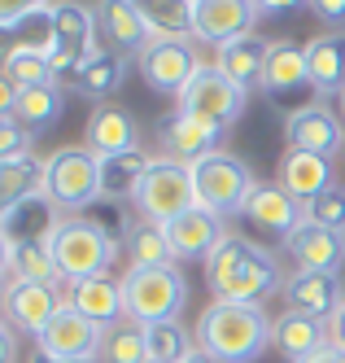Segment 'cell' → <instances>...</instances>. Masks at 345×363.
Returning a JSON list of instances; mask_svg holds the SVG:
<instances>
[{
	"instance_id": "obj_1",
	"label": "cell",
	"mask_w": 345,
	"mask_h": 363,
	"mask_svg": "<svg viewBox=\"0 0 345 363\" xmlns=\"http://www.w3.org/2000/svg\"><path fill=\"white\" fill-rule=\"evenodd\" d=\"M205 284L210 294L223 298V302H267L271 294L284 289V267H280V254L258 245L249 237H227L205 254Z\"/></svg>"
},
{
	"instance_id": "obj_2",
	"label": "cell",
	"mask_w": 345,
	"mask_h": 363,
	"mask_svg": "<svg viewBox=\"0 0 345 363\" xmlns=\"http://www.w3.org/2000/svg\"><path fill=\"white\" fill-rule=\"evenodd\" d=\"M276 320L262 302H223L215 298L197 320V346L215 363H254L271 350Z\"/></svg>"
},
{
	"instance_id": "obj_3",
	"label": "cell",
	"mask_w": 345,
	"mask_h": 363,
	"mask_svg": "<svg viewBox=\"0 0 345 363\" xmlns=\"http://www.w3.org/2000/svg\"><path fill=\"white\" fill-rule=\"evenodd\" d=\"M48 250H52L62 284H70V280H88V276H110V267L123 254V241H114L88 215H66L57 232L48 237Z\"/></svg>"
},
{
	"instance_id": "obj_4",
	"label": "cell",
	"mask_w": 345,
	"mask_h": 363,
	"mask_svg": "<svg viewBox=\"0 0 345 363\" xmlns=\"http://www.w3.org/2000/svg\"><path fill=\"white\" fill-rule=\"evenodd\" d=\"M123 284V311L131 324H166L179 320L188 306V280L179 267H127Z\"/></svg>"
},
{
	"instance_id": "obj_5",
	"label": "cell",
	"mask_w": 345,
	"mask_h": 363,
	"mask_svg": "<svg viewBox=\"0 0 345 363\" xmlns=\"http://www.w3.org/2000/svg\"><path fill=\"white\" fill-rule=\"evenodd\" d=\"M44 193L62 215H88L101 201V158L88 145H66L44 158Z\"/></svg>"
},
{
	"instance_id": "obj_6",
	"label": "cell",
	"mask_w": 345,
	"mask_h": 363,
	"mask_svg": "<svg viewBox=\"0 0 345 363\" xmlns=\"http://www.w3.org/2000/svg\"><path fill=\"white\" fill-rule=\"evenodd\" d=\"M188 171H193L197 206H205V211H210V215H219V219L241 215V211H245V201H249V193L258 189L254 171H249L241 158L223 153V149H219V153H205V158L193 162Z\"/></svg>"
},
{
	"instance_id": "obj_7",
	"label": "cell",
	"mask_w": 345,
	"mask_h": 363,
	"mask_svg": "<svg viewBox=\"0 0 345 363\" xmlns=\"http://www.w3.org/2000/svg\"><path fill=\"white\" fill-rule=\"evenodd\" d=\"M131 206L136 215L149 219V223H175L179 215H188L197 206V189H193V171L183 162H171V158H153V167L145 171L140 189L131 193Z\"/></svg>"
},
{
	"instance_id": "obj_8",
	"label": "cell",
	"mask_w": 345,
	"mask_h": 363,
	"mask_svg": "<svg viewBox=\"0 0 345 363\" xmlns=\"http://www.w3.org/2000/svg\"><path fill=\"white\" fill-rule=\"evenodd\" d=\"M245 106H249V92L236 88L215 62H201V70L193 74V84L179 96L183 114H197V118L215 123V127H227V132H232V123L245 114Z\"/></svg>"
},
{
	"instance_id": "obj_9",
	"label": "cell",
	"mask_w": 345,
	"mask_h": 363,
	"mask_svg": "<svg viewBox=\"0 0 345 363\" xmlns=\"http://www.w3.org/2000/svg\"><path fill=\"white\" fill-rule=\"evenodd\" d=\"M105 333L110 328L92 324L88 315H79L74 306H62L57 315L48 320V328L40 333L35 354H44L48 363H96L101 350H105Z\"/></svg>"
},
{
	"instance_id": "obj_10",
	"label": "cell",
	"mask_w": 345,
	"mask_h": 363,
	"mask_svg": "<svg viewBox=\"0 0 345 363\" xmlns=\"http://www.w3.org/2000/svg\"><path fill=\"white\" fill-rule=\"evenodd\" d=\"M136 66L145 74V84L162 96H183V88L201 70L193 40H149V48L136 57Z\"/></svg>"
},
{
	"instance_id": "obj_11",
	"label": "cell",
	"mask_w": 345,
	"mask_h": 363,
	"mask_svg": "<svg viewBox=\"0 0 345 363\" xmlns=\"http://www.w3.org/2000/svg\"><path fill=\"white\" fill-rule=\"evenodd\" d=\"M284 140H288V149L336 158V153L345 149V118L332 114L324 101H306V106H298L284 118Z\"/></svg>"
},
{
	"instance_id": "obj_12",
	"label": "cell",
	"mask_w": 345,
	"mask_h": 363,
	"mask_svg": "<svg viewBox=\"0 0 345 363\" xmlns=\"http://www.w3.org/2000/svg\"><path fill=\"white\" fill-rule=\"evenodd\" d=\"M223 136H227V127H215L197 114H183V110H175L157 123V145H162V153L171 162H183V167L201 162L205 153H219Z\"/></svg>"
},
{
	"instance_id": "obj_13",
	"label": "cell",
	"mask_w": 345,
	"mask_h": 363,
	"mask_svg": "<svg viewBox=\"0 0 345 363\" xmlns=\"http://www.w3.org/2000/svg\"><path fill=\"white\" fill-rule=\"evenodd\" d=\"M258 18L262 13L254 9V0H193V40L219 53L223 44L249 35Z\"/></svg>"
},
{
	"instance_id": "obj_14",
	"label": "cell",
	"mask_w": 345,
	"mask_h": 363,
	"mask_svg": "<svg viewBox=\"0 0 345 363\" xmlns=\"http://www.w3.org/2000/svg\"><path fill=\"white\" fill-rule=\"evenodd\" d=\"M96 13V31H101V44L110 48V53H123V57H140L153 31L145 27L140 9L131 5V0H96L92 5Z\"/></svg>"
},
{
	"instance_id": "obj_15",
	"label": "cell",
	"mask_w": 345,
	"mask_h": 363,
	"mask_svg": "<svg viewBox=\"0 0 345 363\" xmlns=\"http://www.w3.org/2000/svg\"><path fill=\"white\" fill-rule=\"evenodd\" d=\"M280 294H284L288 311H302V315H315V320H332L345 302V280H341V272H293Z\"/></svg>"
},
{
	"instance_id": "obj_16",
	"label": "cell",
	"mask_w": 345,
	"mask_h": 363,
	"mask_svg": "<svg viewBox=\"0 0 345 363\" xmlns=\"http://www.w3.org/2000/svg\"><path fill=\"white\" fill-rule=\"evenodd\" d=\"M66 306V289L62 284H13L9 280V302H5V320L13 324V333H26L40 342V333L48 328V320Z\"/></svg>"
},
{
	"instance_id": "obj_17",
	"label": "cell",
	"mask_w": 345,
	"mask_h": 363,
	"mask_svg": "<svg viewBox=\"0 0 345 363\" xmlns=\"http://www.w3.org/2000/svg\"><path fill=\"white\" fill-rule=\"evenodd\" d=\"M284 254L298 272H341L345 267V232L302 223L293 237L284 241Z\"/></svg>"
},
{
	"instance_id": "obj_18",
	"label": "cell",
	"mask_w": 345,
	"mask_h": 363,
	"mask_svg": "<svg viewBox=\"0 0 345 363\" xmlns=\"http://www.w3.org/2000/svg\"><path fill=\"white\" fill-rule=\"evenodd\" d=\"M241 219L245 223H258L262 232H271V237H280V241H288L306 223V211H302V201L288 197L280 184H262V179H258V189L249 193Z\"/></svg>"
},
{
	"instance_id": "obj_19",
	"label": "cell",
	"mask_w": 345,
	"mask_h": 363,
	"mask_svg": "<svg viewBox=\"0 0 345 363\" xmlns=\"http://www.w3.org/2000/svg\"><path fill=\"white\" fill-rule=\"evenodd\" d=\"M84 145L96 153V158L131 153V149H140V123H136V114L123 110V106H96L92 118H88Z\"/></svg>"
},
{
	"instance_id": "obj_20",
	"label": "cell",
	"mask_w": 345,
	"mask_h": 363,
	"mask_svg": "<svg viewBox=\"0 0 345 363\" xmlns=\"http://www.w3.org/2000/svg\"><path fill=\"white\" fill-rule=\"evenodd\" d=\"M66 289V306H74L79 315H88L101 328H114L127 311H123V284L114 276H88V280H70Z\"/></svg>"
},
{
	"instance_id": "obj_21",
	"label": "cell",
	"mask_w": 345,
	"mask_h": 363,
	"mask_svg": "<svg viewBox=\"0 0 345 363\" xmlns=\"http://www.w3.org/2000/svg\"><path fill=\"white\" fill-rule=\"evenodd\" d=\"M271 346L288 363H306L310 354H319L324 346H332V328H328V320L302 315V311H284V315H276Z\"/></svg>"
},
{
	"instance_id": "obj_22",
	"label": "cell",
	"mask_w": 345,
	"mask_h": 363,
	"mask_svg": "<svg viewBox=\"0 0 345 363\" xmlns=\"http://www.w3.org/2000/svg\"><path fill=\"white\" fill-rule=\"evenodd\" d=\"M276 184L288 193V197H298L302 206L315 201L324 189L336 184V167L332 158H319V153H302V149H288L284 158H280V179Z\"/></svg>"
},
{
	"instance_id": "obj_23",
	"label": "cell",
	"mask_w": 345,
	"mask_h": 363,
	"mask_svg": "<svg viewBox=\"0 0 345 363\" xmlns=\"http://www.w3.org/2000/svg\"><path fill=\"white\" fill-rule=\"evenodd\" d=\"M166 237H171V250H175V263H188V258H201L215 250L227 232H223V219L210 215L205 206H193L188 215H179L175 223H166Z\"/></svg>"
},
{
	"instance_id": "obj_24",
	"label": "cell",
	"mask_w": 345,
	"mask_h": 363,
	"mask_svg": "<svg viewBox=\"0 0 345 363\" xmlns=\"http://www.w3.org/2000/svg\"><path fill=\"white\" fill-rule=\"evenodd\" d=\"M306 66H310V92L315 101L341 96L345 92V31H324L306 44Z\"/></svg>"
},
{
	"instance_id": "obj_25",
	"label": "cell",
	"mask_w": 345,
	"mask_h": 363,
	"mask_svg": "<svg viewBox=\"0 0 345 363\" xmlns=\"http://www.w3.org/2000/svg\"><path fill=\"white\" fill-rule=\"evenodd\" d=\"M302 88H310L306 44H293V40H271L267 70H262V92L276 96V101H284V96H298Z\"/></svg>"
},
{
	"instance_id": "obj_26",
	"label": "cell",
	"mask_w": 345,
	"mask_h": 363,
	"mask_svg": "<svg viewBox=\"0 0 345 363\" xmlns=\"http://www.w3.org/2000/svg\"><path fill=\"white\" fill-rule=\"evenodd\" d=\"M66 215L57 211V206L48 201V193L40 189V193H31L26 201H18L13 211L5 215V223H0V232L9 237V245H31V241H48L52 232H57V223H62Z\"/></svg>"
},
{
	"instance_id": "obj_27",
	"label": "cell",
	"mask_w": 345,
	"mask_h": 363,
	"mask_svg": "<svg viewBox=\"0 0 345 363\" xmlns=\"http://www.w3.org/2000/svg\"><path fill=\"white\" fill-rule=\"evenodd\" d=\"M267 53H271V40H267V35H258V31H249V35H241V40L223 44L219 53H215V66L227 74L236 88H245V92H249V88H262Z\"/></svg>"
},
{
	"instance_id": "obj_28",
	"label": "cell",
	"mask_w": 345,
	"mask_h": 363,
	"mask_svg": "<svg viewBox=\"0 0 345 363\" xmlns=\"http://www.w3.org/2000/svg\"><path fill=\"white\" fill-rule=\"evenodd\" d=\"M127 70H131V57H123V53H110V48H96V53L84 62V70L74 74V84H70V92L74 96H88V101H110L123 84H127Z\"/></svg>"
},
{
	"instance_id": "obj_29",
	"label": "cell",
	"mask_w": 345,
	"mask_h": 363,
	"mask_svg": "<svg viewBox=\"0 0 345 363\" xmlns=\"http://www.w3.org/2000/svg\"><path fill=\"white\" fill-rule=\"evenodd\" d=\"M52 31H57V48H74V53H96V13L84 0H52Z\"/></svg>"
},
{
	"instance_id": "obj_30",
	"label": "cell",
	"mask_w": 345,
	"mask_h": 363,
	"mask_svg": "<svg viewBox=\"0 0 345 363\" xmlns=\"http://www.w3.org/2000/svg\"><path fill=\"white\" fill-rule=\"evenodd\" d=\"M62 110H66V88H57V84H35V88H22L13 118L31 136H44V132H52V127L62 123Z\"/></svg>"
},
{
	"instance_id": "obj_31",
	"label": "cell",
	"mask_w": 345,
	"mask_h": 363,
	"mask_svg": "<svg viewBox=\"0 0 345 363\" xmlns=\"http://www.w3.org/2000/svg\"><path fill=\"white\" fill-rule=\"evenodd\" d=\"M40 189H44V158H40V153L0 162V223H5V215L13 211L18 201H26Z\"/></svg>"
},
{
	"instance_id": "obj_32",
	"label": "cell",
	"mask_w": 345,
	"mask_h": 363,
	"mask_svg": "<svg viewBox=\"0 0 345 363\" xmlns=\"http://www.w3.org/2000/svg\"><path fill=\"white\" fill-rule=\"evenodd\" d=\"M149 167H153V158L140 153V149L101 158V197L105 201H131V193L140 189V179H145Z\"/></svg>"
},
{
	"instance_id": "obj_33",
	"label": "cell",
	"mask_w": 345,
	"mask_h": 363,
	"mask_svg": "<svg viewBox=\"0 0 345 363\" xmlns=\"http://www.w3.org/2000/svg\"><path fill=\"white\" fill-rule=\"evenodd\" d=\"M123 254L131 258V267H175V250H171V237L162 223H149V219H136L123 241Z\"/></svg>"
},
{
	"instance_id": "obj_34",
	"label": "cell",
	"mask_w": 345,
	"mask_h": 363,
	"mask_svg": "<svg viewBox=\"0 0 345 363\" xmlns=\"http://www.w3.org/2000/svg\"><path fill=\"white\" fill-rule=\"evenodd\" d=\"M153 40H193V0H131Z\"/></svg>"
},
{
	"instance_id": "obj_35",
	"label": "cell",
	"mask_w": 345,
	"mask_h": 363,
	"mask_svg": "<svg viewBox=\"0 0 345 363\" xmlns=\"http://www.w3.org/2000/svg\"><path fill=\"white\" fill-rule=\"evenodd\" d=\"M9 280H13V284H62V276H57V263H52V250H48V241L13 245Z\"/></svg>"
},
{
	"instance_id": "obj_36",
	"label": "cell",
	"mask_w": 345,
	"mask_h": 363,
	"mask_svg": "<svg viewBox=\"0 0 345 363\" xmlns=\"http://www.w3.org/2000/svg\"><path fill=\"white\" fill-rule=\"evenodd\" d=\"M145 342H149V359H162V363H183L197 346L188 328H183L179 320H166V324H149L145 328Z\"/></svg>"
},
{
	"instance_id": "obj_37",
	"label": "cell",
	"mask_w": 345,
	"mask_h": 363,
	"mask_svg": "<svg viewBox=\"0 0 345 363\" xmlns=\"http://www.w3.org/2000/svg\"><path fill=\"white\" fill-rule=\"evenodd\" d=\"M101 363H149V342H145V328L140 324H114L105 333V350Z\"/></svg>"
},
{
	"instance_id": "obj_38",
	"label": "cell",
	"mask_w": 345,
	"mask_h": 363,
	"mask_svg": "<svg viewBox=\"0 0 345 363\" xmlns=\"http://www.w3.org/2000/svg\"><path fill=\"white\" fill-rule=\"evenodd\" d=\"M13 40H18V48H31V53H44V57H48L52 48H57V31H52V5L26 13L22 22H13Z\"/></svg>"
},
{
	"instance_id": "obj_39",
	"label": "cell",
	"mask_w": 345,
	"mask_h": 363,
	"mask_svg": "<svg viewBox=\"0 0 345 363\" xmlns=\"http://www.w3.org/2000/svg\"><path fill=\"white\" fill-rule=\"evenodd\" d=\"M302 211H306V223H319V228H336V232H345V189H341V184L324 189L315 201H306Z\"/></svg>"
},
{
	"instance_id": "obj_40",
	"label": "cell",
	"mask_w": 345,
	"mask_h": 363,
	"mask_svg": "<svg viewBox=\"0 0 345 363\" xmlns=\"http://www.w3.org/2000/svg\"><path fill=\"white\" fill-rule=\"evenodd\" d=\"M5 74L18 84V88H35V84H52L48 79V57L44 53H31V48H18V53L9 57Z\"/></svg>"
},
{
	"instance_id": "obj_41",
	"label": "cell",
	"mask_w": 345,
	"mask_h": 363,
	"mask_svg": "<svg viewBox=\"0 0 345 363\" xmlns=\"http://www.w3.org/2000/svg\"><path fill=\"white\" fill-rule=\"evenodd\" d=\"M123 206H127V201H105V197H101V201L92 206V211H88V219H92L96 228H105L114 241H127L131 219H127V211H123Z\"/></svg>"
},
{
	"instance_id": "obj_42",
	"label": "cell",
	"mask_w": 345,
	"mask_h": 363,
	"mask_svg": "<svg viewBox=\"0 0 345 363\" xmlns=\"http://www.w3.org/2000/svg\"><path fill=\"white\" fill-rule=\"evenodd\" d=\"M35 145V136L26 132V127L18 118H0V162H9V158H26Z\"/></svg>"
},
{
	"instance_id": "obj_43",
	"label": "cell",
	"mask_w": 345,
	"mask_h": 363,
	"mask_svg": "<svg viewBox=\"0 0 345 363\" xmlns=\"http://www.w3.org/2000/svg\"><path fill=\"white\" fill-rule=\"evenodd\" d=\"M52 0H0V27H13V22H22L26 13L35 9H48Z\"/></svg>"
},
{
	"instance_id": "obj_44",
	"label": "cell",
	"mask_w": 345,
	"mask_h": 363,
	"mask_svg": "<svg viewBox=\"0 0 345 363\" xmlns=\"http://www.w3.org/2000/svg\"><path fill=\"white\" fill-rule=\"evenodd\" d=\"M306 9L319 18V22H328L332 31H341V27H345V0H310Z\"/></svg>"
},
{
	"instance_id": "obj_45",
	"label": "cell",
	"mask_w": 345,
	"mask_h": 363,
	"mask_svg": "<svg viewBox=\"0 0 345 363\" xmlns=\"http://www.w3.org/2000/svg\"><path fill=\"white\" fill-rule=\"evenodd\" d=\"M306 5H310V0H254V9L262 18H284V13H298Z\"/></svg>"
},
{
	"instance_id": "obj_46",
	"label": "cell",
	"mask_w": 345,
	"mask_h": 363,
	"mask_svg": "<svg viewBox=\"0 0 345 363\" xmlns=\"http://www.w3.org/2000/svg\"><path fill=\"white\" fill-rule=\"evenodd\" d=\"M18 96H22V88L9 79V74H0V118H13V110H18Z\"/></svg>"
},
{
	"instance_id": "obj_47",
	"label": "cell",
	"mask_w": 345,
	"mask_h": 363,
	"mask_svg": "<svg viewBox=\"0 0 345 363\" xmlns=\"http://www.w3.org/2000/svg\"><path fill=\"white\" fill-rule=\"evenodd\" d=\"M18 359V333L9 320H0V363H13Z\"/></svg>"
},
{
	"instance_id": "obj_48",
	"label": "cell",
	"mask_w": 345,
	"mask_h": 363,
	"mask_svg": "<svg viewBox=\"0 0 345 363\" xmlns=\"http://www.w3.org/2000/svg\"><path fill=\"white\" fill-rule=\"evenodd\" d=\"M18 53V40H13V27H0V74H5L9 57Z\"/></svg>"
},
{
	"instance_id": "obj_49",
	"label": "cell",
	"mask_w": 345,
	"mask_h": 363,
	"mask_svg": "<svg viewBox=\"0 0 345 363\" xmlns=\"http://www.w3.org/2000/svg\"><path fill=\"white\" fill-rule=\"evenodd\" d=\"M306 363H345V350H341V346H336V342H332V346H324V350H319V354H310V359H306Z\"/></svg>"
},
{
	"instance_id": "obj_50",
	"label": "cell",
	"mask_w": 345,
	"mask_h": 363,
	"mask_svg": "<svg viewBox=\"0 0 345 363\" xmlns=\"http://www.w3.org/2000/svg\"><path fill=\"white\" fill-rule=\"evenodd\" d=\"M328 328H332V342L345 350V302H341V311H336V315L328 320Z\"/></svg>"
},
{
	"instance_id": "obj_51",
	"label": "cell",
	"mask_w": 345,
	"mask_h": 363,
	"mask_svg": "<svg viewBox=\"0 0 345 363\" xmlns=\"http://www.w3.org/2000/svg\"><path fill=\"white\" fill-rule=\"evenodd\" d=\"M9 263H13V245H9V237L0 232V280L9 276Z\"/></svg>"
},
{
	"instance_id": "obj_52",
	"label": "cell",
	"mask_w": 345,
	"mask_h": 363,
	"mask_svg": "<svg viewBox=\"0 0 345 363\" xmlns=\"http://www.w3.org/2000/svg\"><path fill=\"white\" fill-rule=\"evenodd\" d=\"M183 363H215V359H210V354H205V350H201V346H197V350H193V354H188V359H183Z\"/></svg>"
},
{
	"instance_id": "obj_53",
	"label": "cell",
	"mask_w": 345,
	"mask_h": 363,
	"mask_svg": "<svg viewBox=\"0 0 345 363\" xmlns=\"http://www.w3.org/2000/svg\"><path fill=\"white\" fill-rule=\"evenodd\" d=\"M5 302H9V284L0 280V320H5Z\"/></svg>"
},
{
	"instance_id": "obj_54",
	"label": "cell",
	"mask_w": 345,
	"mask_h": 363,
	"mask_svg": "<svg viewBox=\"0 0 345 363\" xmlns=\"http://www.w3.org/2000/svg\"><path fill=\"white\" fill-rule=\"evenodd\" d=\"M336 106H341V118H345V92H341V96H336Z\"/></svg>"
},
{
	"instance_id": "obj_55",
	"label": "cell",
	"mask_w": 345,
	"mask_h": 363,
	"mask_svg": "<svg viewBox=\"0 0 345 363\" xmlns=\"http://www.w3.org/2000/svg\"><path fill=\"white\" fill-rule=\"evenodd\" d=\"M149 363H162V359H149Z\"/></svg>"
}]
</instances>
